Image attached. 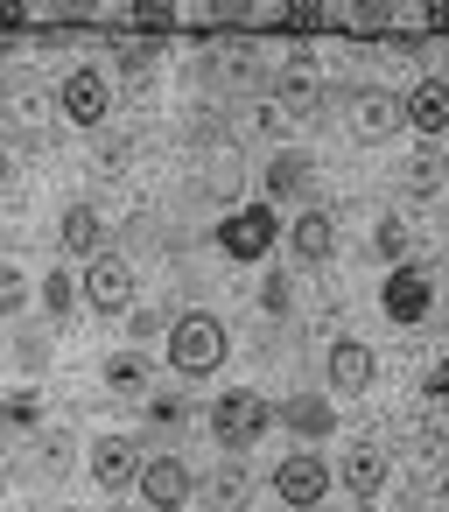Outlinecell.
Returning <instances> with one entry per match:
<instances>
[{"label":"cell","instance_id":"cell-17","mask_svg":"<svg viewBox=\"0 0 449 512\" xmlns=\"http://www.w3.org/2000/svg\"><path fill=\"white\" fill-rule=\"evenodd\" d=\"M400 183H407L414 197H435V190L449 183V155H442L435 141H421V148H414V155L400 162Z\"/></svg>","mask_w":449,"mask_h":512},{"label":"cell","instance_id":"cell-10","mask_svg":"<svg viewBox=\"0 0 449 512\" xmlns=\"http://www.w3.org/2000/svg\"><path fill=\"white\" fill-rule=\"evenodd\" d=\"M141 470H148V463H141L134 435H99V442H92V477H99L106 491H127Z\"/></svg>","mask_w":449,"mask_h":512},{"label":"cell","instance_id":"cell-4","mask_svg":"<svg viewBox=\"0 0 449 512\" xmlns=\"http://www.w3.org/2000/svg\"><path fill=\"white\" fill-rule=\"evenodd\" d=\"M400 127H407V99H393L379 85H358L351 92V134L358 141H393Z\"/></svg>","mask_w":449,"mask_h":512},{"label":"cell","instance_id":"cell-15","mask_svg":"<svg viewBox=\"0 0 449 512\" xmlns=\"http://www.w3.org/2000/svg\"><path fill=\"white\" fill-rule=\"evenodd\" d=\"M372 372H379V365H372V351H365L358 337H337V344H330V386H337V393H365Z\"/></svg>","mask_w":449,"mask_h":512},{"label":"cell","instance_id":"cell-28","mask_svg":"<svg viewBox=\"0 0 449 512\" xmlns=\"http://www.w3.org/2000/svg\"><path fill=\"white\" fill-rule=\"evenodd\" d=\"M148 414H155V421H169V428H176V421H183V414H190V407H183V400H176V393H155V400H148Z\"/></svg>","mask_w":449,"mask_h":512},{"label":"cell","instance_id":"cell-20","mask_svg":"<svg viewBox=\"0 0 449 512\" xmlns=\"http://www.w3.org/2000/svg\"><path fill=\"white\" fill-rule=\"evenodd\" d=\"M106 386H113V393H148V358H134V351L113 358V365H106Z\"/></svg>","mask_w":449,"mask_h":512},{"label":"cell","instance_id":"cell-8","mask_svg":"<svg viewBox=\"0 0 449 512\" xmlns=\"http://www.w3.org/2000/svg\"><path fill=\"white\" fill-rule=\"evenodd\" d=\"M386 316L400 323V330H414V323H428V302H435V281H428V267H393V281H386Z\"/></svg>","mask_w":449,"mask_h":512},{"label":"cell","instance_id":"cell-34","mask_svg":"<svg viewBox=\"0 0 449 512\" xmlns=\"http://www.w3.org/2000/svg\"><path fill=\"white\" fill-rule=\"evenodd\" d=\"M0 57H8V43H0Z\"/></svg>","mask_w":449,"mask_h":512},{"label":"cell","instance_id":"cell-9","mask_svg":"<svg viewBox=\"0 0 449 512\" xmlns=\"http://www.w3.org/2000/svg\"><path fill=\"white\" fill-rule=\"evenodd\" d=\"M274 113H288V120H316V113H323V78L309 71L302 50H295V64L274 78Z\"/></svg>","mask_w":449,"mask_h":512},{"label":"cell","instance_id":"cell-13","mask_svg":"<svg viewBox=\"0 0 449 512\" xmlns=\"http://www.w3.org/2000/svg\"><path fill=\"white\" fill-rule=\"evenodd\" d=\"M288 246H295L302 267H323V260L337 253V218H330V211H302L295 232H288Z\"/></svg>","mask_w":449,"mask_h":512},{"label":"cell","instance_id":"cell-6","mask_svg":"<svg viewBox=\"0 0 449 512\" xmlns=\"http://www.w3.org/2000/svg\"><path fill=\"white\" fill-rule=\"evenodd\" d=\"M57 106H64V120H78V127H106V113H113L106 71H71L64 92H57Z\"/></svg>","mask_w":449,"mask_h":512},{"label":"cell","instance_id":"cell-30","mask_svg":"<svg viewBox=\"0 0 449 512\" xmlns=\"http://www.w3.org/2000/svg\"><path fill=\"white\" fill-rule=\"evenodd\" d=\"M260 302H267V309L281 316V309H288V281H281V274H267V288H260Z\"/></svg>","mask_w":449,"mask_h":512},{"label":"cell","instance_id":"cell-24","mask_svg":"<svg viewBox=\"0 0 449 512\" xmlns=\"http://www.w3.org/2000/svg\"><path fill=\"white\" fill-rule=\"evenodd\" d=\"M379 253H386V260L407 253V225H400V218H379Z\"/></svg>","mask_w":449,"mask_h":512},{"label":"cell","instance_id":"cell-19","mask_svg":"<svg viewBox=\"0 0 449 512\" xmlns=\"http://www.w3.org/2000/svg\"><path fill=\"white\" fill-rule=\"evenodd\" d=\"M57 239H64V253H99L106 225H99V211H92V204H71V211H64V225H57Z\"/></svg>","mask_w":449,"mask_h":512},{"label":"cell","instance_id":"cell-32","mask_svg":"<svg viewBox=\"0 0 449 512\" xmlns=\"http://www.w3.org/2000/svg\"><path fill=\"white\" fill-rule=\"evenodd\" d=\"M0 183H8V155H0Z\"/></svg>","mask_w":449,"mask_h":512},{"label":"cell","instance_id":"cell-21","mask_svg":"<svg viewBox=\"0 0 449 512\" xmlns=\"http://www.w3.org/2000/svg\"><path fill=\"white\" fill-rule=\"evenodd\" d=\"M43 309H50V323H64V316H71V274H64V267L43 281Z\"/></svg>","mask_w":449,"mask_h":512},{"label":"cell","instance_id":"cell-1","mask_svg":"<svg viewBox=\"0 0 449 512\" xmlns=\"http://www.w3.org/2000/svg\"><path fill=\"white\" fill-rule=\"evenodd\" d=\"M169 365H176L183 379L218 372V365H225V323H218V316H204V309L176 316V323H169Z\"/></svg>","mask_w":449,"mask_h":512},{"label":"cell","instance_id":"cell-5","mask_svg":"<svg viewBox=\"0 0 449 512\" xmlns=\"http://www.w3.org/2000/svg\"><path fill=\"white\" fill-rule=\"evenodd\" d=\"M274 491H281L295 512H316L323 491H330V463H323V456H281V463H274Z\"/></svg>","mask_w":449,"mask_h":512},{"label":"cell","instance_id":"cell-2","mask_svg":"<svg viewBox=\"0 0 449 512\" xmlns=\"http://www.w3.org/2000/svg\"><path fill=\"white\" fill-rule=\"evenodd\" d=\"M211 428H218V442L239 456V449H253V442L274 428V400H267V393H253V386H232V393H218Z\"/></svg>","mask_w":449,"mask_h":512},{"label":"cell","instance_id":"cell-33","mask_svg":"<svg viewBox=\"0 0 449 512\" xmlns=\"http://www.w3.org/2000/svg\"><path fill=\"white\" fill-rule=\"evenodd\" d=\"M442 505H449V477H442Z\"/></svg>","mask_w":449,"mask_h":512},{"label":"cell","instance_id":"cell-31","mask_svg":"<svg viewBox=\"0 0 449 512\" xmlns=\"http://www.w3.org/2000/svg\"><path fill=\"white\" fill-rule=\"evenodd\" d=\"M428 400H449V358L428 365Z\"/></svg>","mask_w":449,"mask_h":512},{"label":"cell","instance_id":"cell-27","mask_svg":"<svg viewBox=\"0 0 449 512\" xmlns=\"http://www.w3.org/2000/svg\"><path fill=\"white\" fill-rule=\"evenodd\" d=\"M127 330H134V337H162V330H169V316H162V309H134V316H127Z\"/></svg>","mask_w":449,"mask_h":512},{"label":"cell","instance_id":"cell-11","mask_svg":"<svg viewBox=\"0 0 449 512\" xmlns=\"http://www.w3.org/2000/svg\"><path fill=\"white\" fill-rule=\"evenodd\" d=\"M141 498H148L155 512H183V505H190V463H183V456H155V463L141 470Z\"/></svg>","mask_w":449,"mask_h":512},{"label":"cell","instance_id":"cell-18","mask_svg":"<svg viewBox=\"0 0 449 512\" xmlns=\"http://www.w3.org/2000/svg\"><path fill=\"white\" fill-rule=\"evenodd\" d=\"M260 176H267V197H302L316 169H309V155H295V148H281V155H274V162H267Z\"/></svg>","mask_w":449,"mask_h":512},{"label":"cell","instance_id":"cell-26","mask_svg":"<svg viewBox=\"0 0 449 512\" xmlns=\"http://www.w3.org/2000/svg\"><path fill=\"white\" fill-rule=\"evenodd\" d=\"M92 162H99V169H106V176H113V169H120V162H127V141H120V134H106V141H99V148H92Z\"/></svg>","mask_w":449,"mask_h":512},{"label":"cell","instance_id":"cell-7","mask_svg":"<svg viewBox=\"0 0 449 512\" xmlns=\"http://www.w3.org/2000/svg\"><path fill=\"white\" fill-rule=\"evenodd\" d=\"M85 295H92L99 316H127V309H134V267H127L120 253H99L92 274H85Z\"/></svg>","mask_w":449,"mask_h":512},{"label":"cell","instance_id":"cell-29","mask_svg":"<svg viewBox=\"0 0 449 512\" xmlns=\"http://www.w3.org/2000/svg\"><path fill=\"white\" fill-rule=\"evenodd\" d=\"M148 64H155V50H148V43H127V50H120V71H134V78H141Z\"/></svg>","mask_w":449,"mask_h":512},{"label":"cell","instance_id":"cell-12","mask_svg":"<svg viewBox=\"0 0 449 512\" xmlns=\"http://www.w3.org/2000/svg\"><path fill=\"white\" fill-rule=\"evenodd\" d=\"M337 477H344V491H358V498H372V491H386V442H372V435H358V442L344 449V463H337Z\"/></svg>","mask_w":449,"mask_h":512},{"label":"cell","instance_id":"cell-25","mask_svg":"<svg viewBox=\"0 0 449 512\" xmlns=\"http://www.w3.org/2000/svg\"><path fill=\"white\" fill-rule=\"evenodd\" d=\"M0 414H8L15 428H29V421H36V393H8V400H0Z\"/></svg>","mask_w":449,"mask_h":512},{"label":"cell","instance_id":"cell-16","mask_svg":"<svg viewBox=\"0 0 449 512\" xmlns=\"http://www.w3.org/2000/svg\"><path fill=\"white\" fill-rule=\"evenodd\" d=\"M281 428H295V435H337V407L323 393H288L281 400Z\"/></svg>","mask_w":449,"mask_h":512},{"label":"cell","instance_id":"cell-22","mask_svg":"<svg viewBox=\"0 0 449 512\" xmlns=\"http://www.w3.org/2000/svg\"><path fill=\"white\" fill-rule=\"evenodd\" d=\"M211 491H218V505H239V498H246V463H239V456L218 463V484H211Z\"/></svg>","mask_w":449,"mask_h":512},{"label":"cell","instance_id":"cell-23","mask_svg":"<svg viewBox=\"0 0 449 512\" xmlns=\"http://www.w3.org/2000/svg\"><path fill=\"white\" fill-rule=\"evenodd\" d=\"M22 302H29V288H22V274H15V267H0V316H15Z\"/></svg>","mask_w":449,"mask_h":512},{"label":"cell","instance_id":"cell-3","mask_svg":"<svg viewBox=\"0 0 449 512\" xmlns=\"http://www.w3.org/2000/svg\"><path fill=\"white\" fill-rule=\"evenodd\" d=\"M274 232H281V211H267V204H246V211H225V225H218V246H225V260H260V253L274 246Z\"/></svg>","mask_w":449,"mask_h":512},{"label":"cell","instance_id":"cell-14","mask_svg":"<svg viewBox=\"0 0 449 512\" xmlns=\"http://www.w3.org/2000/svg\"><path fill=\"white\" fill-rule=\"evenodd\" d=\"M407 127H421L428 141L449 134V78H421V85L407 92Z\"/></svg>","mask_w":449,"mask_h":512}]
</instances>
